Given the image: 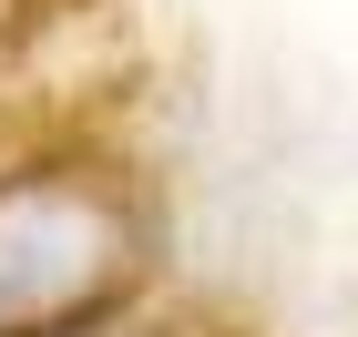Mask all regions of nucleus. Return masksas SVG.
<instances>
[{
    "instance_id": "obj_1",
    "label": "nucleus",
    "mask_w": 358,
    "mask_h": 337,
    "mask_svg": "<svg viewBox=\"0 0 358 337\" xmlns=\"http://www.w3.org/2000/svg\"><path fill=\"white\" fill-rule=\"evenodd\" d=\"M154 276V215L103 153H0V337H41Z\"/></svg>"
},
{
    "instance_id": "obj_2",
    "label": "nucleus",
    "mask_w": 358,
    "mask_h": 337,
    "mask_svg": "<svg viewBox=\"0 0 358 337\" xmlns=\"http://www.w3.org/2000/svg\"><path fill=\"white\" fill-rule=\"evenodd\" d=\"M41 337H185V327H174V317H164V307H154V297L134 286V297H113V307L72 317V327H41Z\"/></svg>"
}]
</instances>
